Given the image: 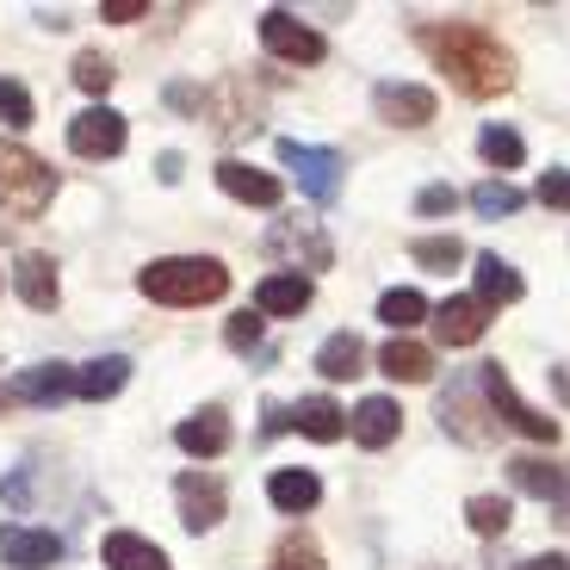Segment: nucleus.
Listing matches in <instances>:
<instances>
[{
    "label": "nucleus",
    "instance_id": "nucleus-1",
    "mask_svg": "<svg viewBox=\"0 0 570 570\" xmlns=\"http://www.w3.org/2000/svg\"><path fill=\"white\" fill-rule=\"evenodd\" d=\"M422 50L441 62L446 81H453L465 100H497V94L514 87L509 43H497V31L471 26V19H459V26H422Z\"/></svg>",
    "mask_w": 570,
    "mask_h": 570
},
{
    "label": "nucleus",
    "instance_id": "nucleus-2",
    "mask_svg": "<svg viewBox=\"0 0 570 570\" xmlns=\"http://www.w3.org/2000/svg\"><path fill=\"white\" fill-rule=\"evenodd\" d=\"M137 292L156 304H174V311H186V304H217L229 292V267L212 255H168V261H149L137 273Z\"/></svg>",
    "mask_w": 570,
    "mask_h": 570
},
{
    "label": "nucleus",
    "instance_id": "nucleus-3",
    "mask_svg": "<svg viewBox=\"0 0 570 570\" xmlns=\"http://www.w3.org/2000/svg\"><path fill=\"white\" fill-rule=\"evenodd\" d=\"M57 199V168L31 156L26 142H0V212L13 217H43Z\"/></svg>",
    "mask_w": 570,
    "mask_h": 570
},
{
    "label": "nucleus",
    "instance_id": "nucleus-4",
    "mask_svg": "<svg viewBox=\"0 0 570 570\" xmlns=\"http://www.w3.org/2000/svg\"><path fill=\"white\" fill-rule=\"evenodd\" d=\"M478 391H484V403H490V410H497L502 422L514 428V434H528V441H546V446L558 441V422H552V415H540L533 403H521L514 379L497 366V360H490V366H478Z\"/></svg>",
    "mask_w": 570,
    "mask_h": 570
},
{
    "label": "nucleus",
    "instance_id": "nucleus-5",
    "mask_svg": "<svg viewBox=\"0 0 570 570\" xmlns=\"http://www.w3.org/2000/svg\"><path fill=\"white\" fill-rule=\"evenodd\" d=\"M279 161L298 174V186H304V199H311V205H335V193H342V168H347L335 149H316V142H298V137H279Z\"/></svg>",
    "mask_w": 570,
    "mask_h": 570
},
{
    "label": "nucleus",
    "instance_id": "nucleus-6",
    "mask_svg": "<svg viewBox=\"0 0 570 570\" xmlns=\"http://www.w3.org/2000/svg\"><path fill=\"white\" fill-rule=\"evenodd\" d=\"M261 43H267L279 62H304V69L328 57L323 31H311L298 13H285V7H267V13H261Z\"/></svg>",
    "mask_w": 570,
    "mask_h": 570
},
{
    "label": "nucleus",
    "instance_id": "nucleus-7",
    "mask_svg": "<svg viewBox=\"0 0 570 570\" xmlns=\"http://www.w3.org/2000/svg\"><path fill=\"white\" fill-rule=\"evenodd\" d=\"M509 484L521 497H540L558 509V521L570 528V459H509Z\"/></svg>",
    "mask_w": 570,
    "mask_h": 570
},
{
    "label": "nucleus",
    "instance_id": "nucleus-8",
    "mask_svg": "<svg viewBox=\"0 0 570 570\" xmlns=\"http://www.w3.org/2000/svg\"><path fill=\"white\" fill-rule=\"evenodd\" d=\"M174 497H180V528L186 533H212L217 521H224V509H229L224 484L205 478V471H180V478H174Z\"/></svg>",
    "mask_w": 570,
    "mask_h": 570
},
{
    "label": "nucleus",
    "instance_id": "nucleus-9",
    "mask_svg": "<svg viewBox=\"0 0 570 570\" xmlns=\"http://www.w3.org/2000/svg\"><path fill=\"white\" fill-rule=\"evenodd\" d=\"M125 142H130V130H125V112H112V106H87V112L69 125V149H75V156H87V161H106V156H118Z\"/></svg>",
    "mask_w": 570,
    "mask_h": 570
},
{
    "label": "nucleus",
    "instance_id": "nucleus-10",
    "mask_svg": "<svg viewBox=\"0 0 570 570\" xmlns=\"http://www.w3.org/2000/svg\"><path fill=\"white\" fill-rule=\"evenodd\" d=\"M267 255L304 261V267H328L335 248H328V236L316 229V217H279V224L267 229Z\"/></svg>",
    "mask_w": 570,
    "mask_h": 570
},
{
    "label": "nucleus",
    "instance_id": "nucleus-11",
    "mask_svg": "<svg viewBox=\"0 0 570 570\" xmlns=\"http://www.w3.org/2000/svg\"><path fill=\"white\" fill-rule=\"evenodd\" d=\"M372 106H379V118H385V125H403V130H422L428 118L441 112L434 87H415V81H379Z\"/></svg>",
    "mask_w": 570,
    "mask_h": 570
},
{
    "label": "nucleus",
    "instance_id": "nucleus-12",
    "mask_svg": "<svg viewBox=\"0 0 570 570\" xmlns=\"http://www.w3.org/2000/svg\"><path fill=\"white\" fill-rule=\"evenodd\" d=\"M57 558H62L57 533L19 528V521H7V528H0V564H13V570H50Z\"/></svg>",
    "mask_w": 570,
    "mask_h": 570
},
{
    "label": "nucleus",
    "instance_id": "nucleus-13",
    "mask_svg": "<svg viewBox=\"0 0 570 570\" xmlns=\"http://www.w3.org/2000/svg\"><path fill=\"white\" fill-rule=\"evenodd\" d=\"M478 379H453L446 385V397H441V428L453 434V441H465V446H484L490 441V428L478 422Z\"/></svg>",
    "mask_w": 570,
    "mask_h": 570
},
{
    "label": "nucleus",
    "instance_id": "nucleus-14",
    "mask_svg": "<svg viewBox=\"0 0 570 570\" xmlns=\"http://www.w3.org/2000/svg\"><path fill=\"white\" fill-rule=\"evenodd\" d=\"M347 434H354L366 453H379V446H391L403 434V410L397 397H360V410L347 415Z\"/></svg>",
    "mask_w": 570,
    "mask_h": 570
},
{
    "label": "nucleus",
    "instance_id": "nucleus-15",
    "mask_svg": "<svg viewBox=\"0 0 570 570\" xmlns=\"http://www.w3.org/2000/svg\"><path fill=\"white\" fill-rule=\"evenodd\" d=\"M490 328V311L478 298H446L441 311H434V335H441V347H478Z\"/></svg>",
    "mask_w": 570,
    "mask_h": 570
},
{
    "label": "nucleus",
    "instance_id": "nucleus-16",
    "mask_svg": "<svg viewBox=\"0 0 570 570\" xmlns=\"http://www.w3.org/2000/svg\"><path fill=\"white\" fill-rule=\"evenodd\" d=\"M69 391H75V366H62V360H43V366L13 372L7 397H13V403H62Z\"/></svg>",
    "mask_w": 570,
    "mask_h": 570
},
{
    "label": "nucleus",
    "instance_id": "nucleus-17",
    "mask_svg": "<svg viewBox=\"0 0 570 570\" xmlns=\"http://www.w3.org/2000/svg\"><path fill=\"white\" fill-rule=\"evenodd\" d=\"M217 186H224L229 199H243V205H261V212H273V205L285 199V186L273 180V174H261V168H248V161H217Z\"/></svg>",
    "mask_w": 570,
    "mask_h": 570
},
{
    "label": "nucleus",
    "instance_id": "nucleus-18",
    "mask_svg": "<svg viewBox=\"0 0 570 570\" xmlns=\"http://www.w3.org/2000/svg\"><path fill=\"white\" fill-rule=\"evenodd\" d=\"M174 441H180V453H193V459H217V453H229V415H224V410L186 415V422L174 428Z\"/></svg>",
    "mask_w": 570,
    "mask_h": 570
},
{
    "label": "nucleus",
    "instance_id": "nucleus-19",
    "mask_svg": "<svg viewBox=\"0 0 570 570\" xmlns=\"http://www.w3.org/2000/svg\"><path fill=\"white\" fill-rule=\"evenodd\" d=\"M255 311L261 316H298V311H311V279H304V273H267V279L255 285Z\"/></svg>",
    "mask_w": 570,
    "mask_h": 570
},
{
    "label": "nucleus",
    "instance_id": "nucleus-20",
    "mask_svg": "<svg viewBox=\"0 0 570 570\" xmlns=\"http://www.w3.org/2000/svg\"><path fill=\"white\" fill-rule=\"evenodd\" d=\"M100 558H106L112 570H174V564H168V552H161L156 540H142V533H125V528L106 533Z\"/></svg>",
    "mask_w": 570,
    "mask_h": 570
},
{
    "label": "nucleus",
    "instance_id": "nucleus-21",
    "mask_svg": "<svg viewBox=\"0 0 570 570\" xmlns=\"http://www.w3.org/2000/svg\"><path fill=\"white\" fill-rule=\"evenodd\" d=\"M13 285H19V298H26L31 311H57V298H62V285H57V267H50V255H19Z\"/></svg>",
    "mask_w": 570,
    "mask_h": 570
},
{
    "label": "nucleus",
    "instance_id": "nucleus-22",
    "mask_svg": "<svg viewBox=\"0 0 570 570\" xmlns=\"http://www.w3.org/2000/svg\"><path fill=\"white\" fill-rule=\"evenodd\" d=\"M285 415H292V428L311 434V441H342L347 434V410L335 397H298V410H285Z\"/></svg>",
    "mask_w": 570,
    "mask_h": 570
},
{
    "label": "nucleus",
    "instance_id": "nucleus-23",
    "mask_svg": "<svg viewBox=\"0 0 570 570\" xmlns=\"http://www.w3.org/2000/svg\"><path fill=\"white\" fill-rule=\"evenodd\" d=\"M316 372H323V379H360V372H366V342H360L354 328H335V335L316 347Z\"/></svg>",
    "mask_w": 570,
    "mask_h": 570
},
{
    "label": "nucleus",
    "instance_id": "nucleus-24",
    "mask_svg": "<svg viewBox=\"0 0 570 570\" xmlns=\"http://www.w3.org/2000/svg\"><path fill=\"white\" fill-rule=\"evenodd\" d=\"M267 497L279 514H311L316 502H323V484H316V471H273Z\"/></svg>",
    "mask_w": 570,
    "mask_h": 570
},
{
    "label": "nucleus",
    "instance_id": "nucleus-25",
    "mask_svg": "<svg viewBox=\"0 0 570 570\" xmlns=\"http://www.w3.org/2000/svg\"><path fill=\"white\" fill-rule=\"evenodd\" d=\"M125 379H130V360L125 354H100V360H87V366L75 372V391H81L87 403H106V397L125 391Z\"/></svg>",
    "mask_w": 570,
    "mask_h": 570
},
{
    "label": "nucleus",
    "instance_id": "nucleus-26",
    "mask_svg": "<svg viewBox=\"0 0 570 570\" xmlns=\"http://www.w3.org/2000/svg\"><path fill=\"white\" fill-rule=\"evenodd\" d=\"M471 273H478V304H484V311H490V304H521V292H528L521 273H514L502 255H478V267H471Z\"/></svg>",
    "mask_w": 570,
    "mask_h": 570
},
{
    "label": "nucleus",
    "instance_id": "nucleus-27",
    "mask_svg": "<svg viewBox=\"0 0 570 570\" xmlns=\"http://www.w3.org/2000/svg\"><path fill=\"white\" fill-rule=\"evenodd\" d=\"M379 366H385L397 385H428V379H434V354H428L422 342H391L385 354H379Z\"/></svg>",
    "mask_w": 570,
    "mask_h": 570
},
{
    "label": "nucleus",
    "instance_id": "nucleus-28",
    "mask_svg": "<svg viewBox=\"0 0 570 570\" xmlns=\"http://www.w3.org/2000/svg\"><path fill=\"white\" fill-rule=\"evenodd\" d=\"M410 261H415V267H428V273H453L459 261H465V243H459L453 229H446V236H415Z\"/></svg>",
    "mask_w": 570,
    "mask_h": 570
},
{
    "label": "nucleus",
    "instance_id": "nucleus-29",
    "mask_svg": "<svg viewBox=\"0 0 570 570\" xmlns=\"http://www.w3.org/2000/svg\"><path fill=\"white\" fill-rule=\"evenodd\" d=\"M379 316H385L391 328H415L422 316H434V311H428V298L415 292V285H397V292H385V298H379Z\"/></svg>",
    "mask_w": 570,
    "mask_h": 570
},
{
    "label": "nucleus",
    "instance_id": "nucleus-30",
    "mask_svg": "<svg viewBox=\"0 0 570 570\" xmlns=\"http://www.w3.org/2000/svg\"><path fill=\"white\" fill-rule=\"evenodd\" d=\"M471 212H478V217H514V212H521V186H509V180L471 186Z\"/></svg>",
    "mask_w": 570,
    "mask_h": 570
},
{
    "label": "nucleus",
    "instance_id": "nucleus-31",
    "mask_svg": "<svg viewBox=\"0 0 570 570\" xmlns=\"http://www.w3.org/2000/svg\"><path fill=\"white\" fill-rule=\"evenodd\" d=\"M478 149H484V161H490V168H521V161H528V149H521V137H514L509 125H484Z\"/></svg>",
    "mask_w": 570,
    "mask_h": 570
},
{
    "label": "nucleus",
    "instance_id": "nucleus-32",
    "mask_svg": "<svg viewBox=\"0 0 570 570\" xmlns=\"http://www.w3.org/2000/svg\"><path fill=\"white\" fill-rule=\"evenodd\" d=\"M509 497H471L465 502V521H471V533H484V540H497V533H509Z\"/></svg>",
    "mask_w": 570,
    "mask_h": 570
},
{
    "label": "nucleus",
    "instance_id": "nucleus-33",
    "mask_svg": "<svg viewBox=\"0 0 570 570\" xmlns=\"http://www.w3.org/2000/svg\"><path fill=\"white\" fill-rule=\"evenodd\" d=\"M273 570H323V546H316L311 533H285V540L273 546Z\"/></svg>",
    "mask_w": 570,
    "mask_h": 570
},
{
    "label": "nucleus",
    "instance_id": "nucleus-34",
    "mask_svg": "<svg viewBox=\"0 0 570 570\" xmlns=\"http://www.w3.org/2000/svg\"><path fill=\"white\" fill-rule=\"evenodd\" d=\"M112 81H118V69L100 57V50H87V57H75V87H81V94H106Z\"/></svg>",
    "mask_w": 570,
    "mask_h": 570
},
{
    "label": "nucleus",
    "instance_id": "nucleus-35",
    "mask_svg": "<svg viewBox=\"0 0 570 570\" xmlns=\"http://www.w3.org/2000/svg\"><path fill=\"white\" fill-rule=\"evenodd\" d=\"M0 118H7L13 130H26L31 118H38V112H31V94L19 81H0Z\"/></svg>",
    "mask_w": 570,
    "mask_h": 570
},
{
    "label": "nucleus",
    "instance_id": "nucleus-36",
    "mask_svg": "<svg viewBox=\"0 0 570 570\" xmlns=\"http://www.w3.org/2000/svg\"><path fill=\"white\" fill-rule=\"evenodd\" d=\"M453 205H459V193L446 180H434V186L415 193V217H453Z\"/></svg>",
    "mask_w": 570,
    "mask_h": 570
},
{
    "label": "nucleus",
    "instance_id": "nucleus-37",
    "mask_svg": "<svg viewBox=\"0 0 570 570\" xmlns=\"http://www.w3.org/2000/svg\"><path fill=\"white\" fill-rule=\"evenodd\" d=\"M224 342L229 347H236V354H255V347H261V316H229V328H224Z\"/></svg>",
    "mask_w": 570,
    "mask_h": 570
},
{
    "label": "nucleus",
    "instance_id": "nucleus-38",
    "mask_svg": "<svg viewBox=\"0 0 570 570\" xmlns=\"http://www.w3.org/2000/svg\"><path fill=\"white\" fill-rule=\"evenodd\" d=\"M540 205L570 212V168H546V174H540Z\"/></svg>",
    "mask_w": 570,
    "mask_h": 570
},
{
    "label": "nucleus",
    "instance_id": "nucleus-39",
    "mask_svg": "<svg viewBox=\"0 0 570 570\" xmlns=\"http://www.w3.org/2000/svg\"><path fill=\"white\" fill-rule=\"evenodd\" d=\"M100 13L112 19V26H130V19H142V13H149V0H106Z\"/></svg>",
    "mask_w": 570,
    "mask_h": 570
},
{
    "label": "nucleus",
    "instance_id": "nucleus-40",
    "mask_svg": "<svg viewBox=\"0 0 570 570\" xmlns=\"http://www.w3.org/2000/svg\"><path fill=\"white\" fill-rule=\"evenodd\" d=\"M514 570H570L564 552H546V558H528V564H514Z\"/></svg>",
    "mask_w": 570,
    "mask_h": 570
},
{
    "label": "nucleus",
    "instance_id": "nucleus-41",
    "mask_svg": "<svg viewBox=\"0 0 570 570\" xmlns=\"http://www.w3.org/2000/svg\"><path fill=\"white\" fill-rule=\"evenodd\" d=\"M26 490H31V465H19V478L0 490V497H7V502H26Z\"/></svg>",
    "mask_w": 570,
    "mask_h": 570
},
{
    "label": "nucleus",
    "instance_id": "nucleus-42",
    "mask_svg": "<svg viewBox=\"0 0 570 570\" xmlns=\"http://www.w3.org/2000/svg\"><path fill=\"white\" fill-rule=\"evenodd\" d=\"M0 397H7V391H0Z\"/></svg>",
    "mask_w": 570,
    "mask_h": 570
}]
</instances>
